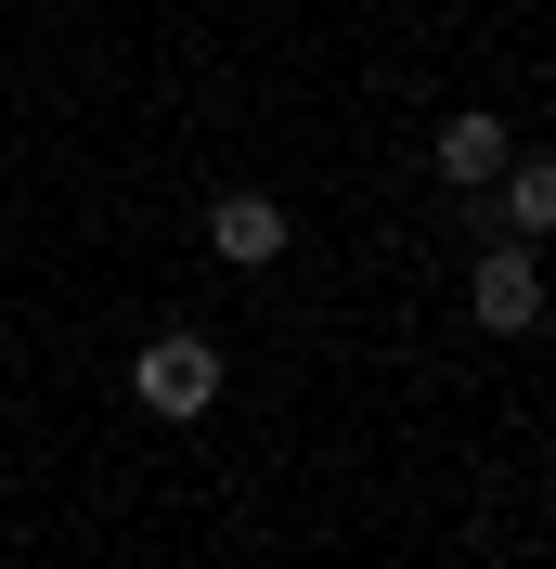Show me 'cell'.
<instances>
[{"label":"cell","mask_w":556,"mask_h":569,"mask_svg":"<svg viewBox=\"0 0 556 569\" xmlns=\"http://www.w3.org/2000/svg\"><path fill=\"white\" fill-rule=\"evenodd\" d=\"M466 311H479L492 337H530V323H544V272H530V247H492L479 272H466Z\"/></svg>","instance_id":"cell-2"},{"label":"cell","mask_w":556,"mask_h":569,"mask_svg":"<svg viewBox=\"0 0 556 569\" xmlns=\"http://www.w3.org/2000/svg\"><path fill=\"white\" fill-rule=\"evenodd\" d=\"M208 247L234 259V272H272V259H285V208H272V194H220V208H208Z\"/></svg>","instance_id":"cell-3"},{"label":"cell","mask_w":556,"mask_h":569,"mask_svg":"<svg viewBox=\"0 0 556 569\" xmlns=\"http://www.w3.org/2000/svg\"><path fill=\"white\" fill-rule=\"evenodd\" d=\"M130 389L156 401V415H169V427H195V415H208V401H220V350H208V337H142Z\"/></svg>","instance_id":"cell-1"},{"label":"cell","mask_w":556,"mask_h":569,"mask_svg":"<svg viewBox=\"0 0 556 569\" xmlns=\"http://www.w3.org/2000/svg\"><path fill=\"white\" fill-rule=\"evenodd\" d=\"M505 156H518V142H505V117H453V130H440V181H466V194H479Z\"/></svg>","instance_id":"cell-4"},{"label":"cell","mask_w":556,"mask_h":569,"mask_svg":"<svg viewBox=\"0 0 556 569\" xmlns=\"http://www.w3.org/2000/svg\"><path fill=\"white\" fill-rule=\"evenodd\" d=\"M492 181H505V220H518V233H556V169L544 156H505Z\"/></svg>","instance_id":"cell-5"}]
</instances>
